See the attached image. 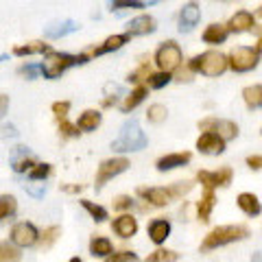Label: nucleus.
<instances>
[{
    "label": "nucleus",
    "instance_id": "f8f14e48",
    "mask_svg": "<svg viewBox=\"0 0 262 262\" xmlns=\"http://www.w3.org/2000/svg\"><path fill=\"white\" fill-rule=\"evenodd\" d=\"M225 140L219 134H212V131H203V134L196 138V149L203 155H221L225 151Z\"/></svg>",
    "mask_w": 262,
    "mask_h": 262
},
{
    "label": "nucleus",
    "instance_id": "20e7f679",
    "mask_svg": "<svg viewBox=\"0 0 262 262\" xmlns=\"http://www.w3.org/2000/svg\"><path fill=\"white\" fill-rule=\"evenodd\" d=\"M88 63V55L79 53V55H68V53H48L46 59L42 63V75L46 79H57L61 77L70 66H83Z\"/></svg>",
    "mask_w": 262,
    "mask_h": 262
},
{
    "label": "nucleus",
    "instance_id": "5fc2aeb1",
    "mask_svg": "<svg viewBox=\"0 0 262 262\" xmlns=\"http://www.w3.org/2000/svg\"><path fill=\"white\" fill-rule=\"evenodd\" d=\"M68 262H83V260H81V258H72V260H68Z\"/></svg>",
    "mask_w": 262,
    "mask_h": 262
},
{
    "label": "nucleus",
    "instance_id": "2eb2a0df",
    "mask_svg": "<svg viewBox=\"0 0 262 262\" xmlns=\"http://www.w3.org/2000/svg\"><path fill=\"white\" fill-rule=\"evenodd\" d=\"M236 206H238V210L249 219L262 214V201L258 199V194H253V192H241L236 196Z\"/></svg>",
    "mask_w": 262,
    "mask_h": 262
},
{
    "label": "nucleus",
    "instance_id": "cd10ccee",
    "mask_svg": "<svg viewBox=\"0 0 262 262\" xmlns=\"http://www.w3.org/2000/svg\"><path fill=\"white\" fill-rule=\"evenodd\" d=\"M112 251H114V247H112L110 238H103V236H94V238L90 241V253H92V256L110 258Z\"/></svg>",
    "mask_w": 262,
    "mask_h": 262
},
{
    "label": "nucleus",
    "instance_id": "39448f33",
    "mask_svg": "<svg viewBox=\"0 0 262 262\" xmlns=\"http://www.w3.org/2000/svg\"><path fill=\"white\" fill-rule=\"evenodd\" d=\"M260 55H262V51H258L256 46H236V48H232V51H229V55H227L229 70L243 75V72H249V70H253V68H258Z\"/></svg>",
    "mask_w": 262,
    "mask_h": 262
},
{
    "label": "nucleus",
    "instance_id": "9b49d317",
    "mask_svg": "<svg viewBox=\"0 0 262 262\" xmlns=\"http://www.w3.org/2000/svg\"><path fill=\"white\" fill-rule=\"evenodd\" d=\"M37 241H39V232L33 223L22 221V223L13 225V229H11V243L13 245H18V247H31V245H35Z\"/></svg>",
    "mask_w": 262,
    "mask_h": 262
},
{
    "label": "nucleus",
    "instance_id": "864d4df0",
    "mask_svg": "<svg viewBox=\"0 0 262 262\" xmlns=\"http://www.w3.org/2000/svg\"><path fill=\"white\" fill-rule=\"evenodd\" d=\"M256 48H258V51H262V35L258 37V42H256Z\"/></svg>",
    "mask_w": 262,
    "mask_h": 262
},
{
    "label": "nucleus",
    "instance_id": "0eeeda50",
    "mask_svg": "<svg viewBox=\"0 0 262 262\" xmlns=\"http://www.w3.org/2000/svg\"><path fill=\"white\" fill-rule=\"evenodd\" d=\"M234 173L229 166H221L216 170H199L196 173V182L203 186V190H214V188H227L232 184Z\"/></svg>",
    "mask_w": 262,
    "mask_h": 262
},
{
    "label": "nucleus",
    "instance_id": "f03ea898",
    "mask_svg": "<svg viewBox=\"0 0 262 262\" xmlns=\"http://www.w3.org/2000/svg\"><path fill=\"white\" fill-rule=\"evenodd\" d=\"M146 144H149V138H146V134L142 131L140 122H138L136 118H131L120 127L118 138L112 142V151H116V153L142 151Z\"/></svg>",
    "mask_w": 262,
    "mask_h": 262
},
{
    "label": "nucleus",
    "instance_id": "6e6552de",
    "mask_svg": "<svg viewBox=\"0 0 262 262\" xmlns=\"http://www.w3.org/2000/svg\"><path fill=\"white\" fill-rule=\"evenodd\" d=\"M199 129L203 131H212V134H219L225 142L238 138V125L234 120H227V118H214V116H208L199 120Z\"/></svg>",
    "mask_w": 262,
    "mask_h": 262
},
{
    "label": "nucleus",
    "instance_id": "37998d69",
    "mask_svg": "<svg viewBox=\"0 0 262 262\" xmlns=\"http://www.w3.org/2000/svg\"><path fill=\"white\" fill-rule=\"evenodd\" d=\"M59 134L63 138H75V136H79V127L70 125V122L63 118V120H59Z\"/></svg>",
    "mask_w": 262,
    "mask_h": 262
},
{
    "label": "nucleus",
    "instance_id": "473e14b6",
    "mask_svg": "<svg viewBox=\"0 0 262 262\" xmlns=\"http://www.w3.org/2000/svg\"><path fill=\"white\" fill-rule=\"evenodd\" d=\"M81 206L85 208V212L90 216H92L96 223H103L105 219H107V210H105L103 206H96V203H92V201H88V199H83L81 201Z\"/></svg>",
    "mask_w": 262,
    "mask_h": 262
},
{
    "label": "nucleus",
    "instance_id": "f3484780",
    "mask_svg": "<svg viewBox=\"0 0 262 262\" xmlns=\"http://www.w3.org/2000/svg\"><path fill=\"white\" fill-rule=\"evenodd\" d=\"M214 206H216V194H214V190H206V192L201 194V199L194 203L196 221H199V223H208Z\"/></svg>",
    "mask_w": 262,
    "mask_h": 262
},
{
    "label": "nucleus",
    "instance_id": "ddd939ff",
    "mask_svg": "<svg viewBox=\"0 0 262 262\" xmlns=\"http://www.w3.org/2000/svg\"><path fill=\"white\" fill-rule=\"evenodd\" d=\"M199 20H201V9L194 0H190V3H186L182 7V11H179V31L190 33L196 24H199Z\"/></svg>",
    "mask_w": 262,
    "mask_h": 262
},
{
    "label": "nucleus",
    "instance_id": "c9c22d12",
    "mask_svg": "<svg viewBox=\"0 0 262 262\" xmlns=\"http://www.w3.org/2000/svg\"><path fill=\"white\" fill-rule=\"evenodd\" d=\"M151 75H153V72H151V68H149V63H140L134 72H129L127 81H129V83H140V81H149Z\"/></svg>",
    "mask_w": 262,
    "mask_h": 262
},
{
    "label": "nucleus",
    "instance_id": "58836bf2",
    "mask_svg": "<svg viewBox=\"0 0 262 262\" xmlns=\"http://www.w3.org/2000/svg\"><path fill=\"white\" fill-rule=\"evenodd\" d=\"M53 173V166L51 164H35L33 166V170L29 173V177L33 179V182H44V179Z\"/></svg>",
    "mask_w": 262,
    "mask_h": 262
},
{
    "label": "nucleus",
    "instance_id": "a18cd8bd",
    "mask_svg": "<svg viewBox=\"0 0 262 262\" xmlns=\"http://www.w3.org/2000/svg\"><path fill=\"white\" fill-rule=\"evenodd\" d=\"M131 206H134V199L127 196V194H120V196L114 199V208H116V210H129Z\"/></svg>",
    "mask_w": 262,
    "mask_h": 262
},
{
    "label": "nucleus",
    "instance_id": "423d86ee",
    "mask_svg": "<svg viewBox=\"0 0 262 262\" xmlns=\"http://www.w3.org/2000/svg\"><path fill=\"white\" fill-rule=\"evenodd\" d=\"M155 66L160 68V72H173L182 66V48H179L177 42H173V39H168V42L160 44V48L155 51Z\"/></svg>",
    "mask_w": 262,
    "mask_h": 262
},
{
    "label": "nucleus",
    "instance_id": "603ef678",
    "mask_svg": "<svg viewBox=\"0 0 262 262\" xmlns=\"http://www.w3.org/2000/svg\"><path fill=\"white\" fill-rule=\"evenodd\" d=\"M251 262H262V251H258V253H256V256H253V258H251Z\"/></svg>",
    "mask_w": 262,
    "mask_h": 262
},
{
    "label": "nucleus",
    "instance_id": "412c9836",
    "mask_svg": "<svg viewBox=\"0 0 262 262\" xmlns=\"http://www.w3.org/2000/svg\"><path fill=\"white\" fill-rule=\"evenodd\" d=\"M112 229L120 238H131V236H136V232H138V221L131 214H122L112 223Z\"/></svg>",
    "mask_w": 262,
    "mask_h": 262
},
{
    "label": "nucleus",
    "instance_id": "2f4dec72",
    "mask_svg": "<svg viewBox=\"0 0 262 262\" xmlns=\"http://www.w3.org/2000/svg\"><path fill=\"white\" fill-rule=\"evenodd\" d=\"M22 253L18 247H13L9 243H0V262H20Z\"/></svg>",
    "mask_w": 262,
    "mask_h": 262
},
{
    "label": "nucleus",
    "instance_id": "1a4fd4ad",
    "mask_svg": "<svg viewBox=\"0 0 262 262\" xmlns=\"http://www.w3.org/2000/svg\"><path fill=\"white\" fill-rule=\"evenodd\" d=\"M129 168V160L127 158H112V160H105L101 162V166H98V173H96V190H101V188L114 179L116 175L125 173Z\"/></svg>",
    "mask_w": 262,
    "mask_h": 262
},
{
    "label": "nucleus",
    "instance_id": "f257e3e1",
    "mask_svg": "<svg viewBox=\"0 0 262 262\" xmlns=\"http://www.w3.org/2000/svg\"><path fill=\"white\" fill-rule=\"evenodd\" d=\"M249 227L243 223H234V225H219L214 229H210L206 234V238L201 243V251H212L219 247H225V245L232 243H241L249 238Z\"/></svg>",
    "mask_w": 262,
    "mask_h": 262
},
{
    "label": "nucleus",
    "instance_id": "a878e982",
    "mask_svg": "<svg viewBox=\"0 0 262 262\" xmlns=\"http://www.w3.org/2000/svg\"><path fill=\"white\" fill-rule=\"evenodd\" d=\"M101 120H103L101 112H96V110H85V112L79 116L77 127H79L81 131H94L98 125H101Z\"/></svg>",
    "mask_w": 262,
    "mask_h": 262
},
{
    "label": "nucleus",
    "instance_id": "6e6d98bb",
    "mask_svg": "<svg viewBox=\"0 0 262 262\" xmlns=\"http://www.w3.org/2000/svg\"><path fill=\"white\" fill-rule=\"evenodd\" d=\"M5 59H7V57H5V55H0V61H5Z\"/></svg>",
    "mask_w": 262,
    "mask_h": 262
},
{
    "label": "nucleus",
    "instance_id": "3c124183",
    "mask_svg": "<svg viewBox=\"0 0 262 262\" xmlns=\"http://www.w3.org/2000/svg\"><path fill=\"white\" fill-rule=\"evenodd\" d=\"M61 190L63 192H81V190H83V186H68V184H61Z\"/></svg>",
    "mask_w": 262,
    "mask_h": 262
},
{
    "label": "nucleus",
    "instance_id": "ea45409f",
    "mask_svg": "<svg viewBox=\"0 0 262 262\" xmlns=\"http://www.w3.org/2000/svg\"><path fill=\"white\" fill-rule=\"evenodd\" d=\"M105 262H140V260H138L134 251H118V253H112Z\"/></svg>",
    "mask_w": 262,
    "mask_h": 262
},
{
    "label": "nucleus",
    "instance_id": "9d476101",
    "mask_svg": "<svg viewBox=\"0 0 262 262\" xmlns=\"http://www.w3.org/2000/svg\"><path fill=\"white\" fill-rule=\"evenodd\" d=\"M138 194L142 196V199L149 203L153 208H166L170 201L175 199L173 190L168 188H162V186H153V188H138Z\"/></svg>",
    "mask_w": 262,
    "mask_h": 262
},
{
    "label": "nucleus",
    "instance_id": "aec40b11",
    "mask_svg": "<svg viewBox=\"0 0 262 262\" xmlns=\"http://www.w3.org/2000/svg\"><path fill=\"white\" fill-rule=\"evenodd\" d=\"M227 35H229L227 24L212 22L210 27H206V31H203L201 39H203V42H206V44H210V46H219V44H223V42H225Z\"/></svg>",
    "mask_w": 262,
    "mask_h": 262
},
{
    "label": "nucleus",
    "instance_id": "de8ad7c7",
    "mask_svg": "<svg viewBox=\"0 0 262 262\" xmlns=\"http://www.w3.org/2000/svg\"><path fill=\"white\" fill-rule=\"evenodd\" d=\"M39 72H42V66H31L29 63V66H22L20 68V75H24L27 79H35Z\"/></svg>",
    "mask_w": 262,
    "mask_h": 262
},
{
    "label": "nucleus",
    "instance_id": "e433bc0d",
    "mask_svg": "<svg viewBox=\"0 0 262 262\" xmlns=\"http://www.w3.org/2000/svg\"><path fill=\"white\" fill-rule=\"evenodd\" d=\"M170 81H173V75H170V72H153L146 83H149V88H153V90H162L164 85H168Z\"/></svg>",
    "mask_w": 262,
    "mask_h": 262
},
{
    "label": "nucleus",
    "instance_id": "bb28decb",
    "mask_svg": "<svg viewBox=\"0 0 262 262\" xmlns=\"http://www.w3.org/2000/svg\"><path fill=\"white\" fill-rule=\"evenodd\" d=\"M144 96H146V85H138V88L134 90V92L125 96V101L120 103V110L125 112V114L134 112V110L138 107V105H140V103L144 101Z\"/></svg>",
    "mask_w": 262,
    "mask_h": 262
},
{
    "label": "nucleus",
    "instance_id": "72a5a7b5",
    "mask_svg": "<svg viewBox=\"0 0 262 262\" xmlns=\"http://www.w3.org/2000/svg\"><path fill=\"white\" fill-rule=\"evenodd\" d=\"M15 208H18V203H15V196L13 194H0V221L11 216Z\"/></svg>",
    "mask_w": 262,
    "mask_h": 262
},
{
    "label": "nucleus",
    "instance_id": "393cba45",
    "mask_svg": "<svg viewBox=\"0 0 262 262\" xmlns=\"http://www.w3.org/2000/svg\"><path fill=\"white\" fill-rule=\"evenodd\" d=\"M243 101L249 110H262V83H253L243 90Z\"/></svg>",
    "mask_w": 262,
    "mask_h": 262
},
{
    "label": "nucleus",
    "instance_id": "79ce46f5",
    "mask_svg": "<svg viewBox=\"0 0 262 262\" xmlns=\"http://www.w3.org/2000/svg\"><path fill=\"white\" fill-rule=\"evenodd\" d=\"M192 182H177V184H173L170 186V190H173V194H175V199H182L184 194H188L192 190Z\"/></svg>",
    "mask_w": 262,
    "mask_h": 262
},
{
    "label": "nucleus",
    "instance_id": "dca6fc26",
    "mask_svg": "<svg viewBox=\"0 0 262 262\" xmlns=\"http://www.w3.org/2000/svg\"><path fill=\"white\" fill-rule=\"evenodd\" d=\"M229 33H247L256 29V15L251 11H236L227 22Z\"/></svg>",
    "mask_w": 262,
    "mask_h": 262
},
{
    "label": "nucleus",
    "instance_id": "09e8293b",
    "mask_svg": "<svg viewBox=\"0 0 262 262\" xmlns=\"http://www.w3.org/2000/svg\"><path fill=\"white\" fill-rule=\"evenodd\" d=\"M18 136V129L13 125H0V140H7V138H15Z\"/></svg>",
    "mask_w": 262,
    "mask_h": 262
},
{
    "label": "nucleus",
    "instance_id": "4be33fe9",
    "mask_svg": "<svg viewBox=\"0 0 262 262\" xmlns=\"http://www.w3.org/2000/svg\"><path fill=\"white\" fill-rule=\"evenodd\" d=\"M35 160L31 158V153L27 151V146H15V155L11 158V166L15 173H31L35 166Z\"/></svg>",
    "mask_w": 262,
    "mask_h": 262
},
{
    "label": "nucleus",
    "instance_id": "4468645a",
    "mask_svg": "<svg viewBox=\"0 0 262 262\" xmlns=\"http://www.w3.org/2000/svg\"><path fill=\"white\" fill-rule=\"evenodd\" d=\"M192 160V153L190 151H179V153H166L155 162V168L160 173H166V170H175V168H182L186 166L188 162Z\"/></svg>",
    "mask_w": 262,
    "mask_h": 262
},
{
    "label": "nucleus",
    "instance_id": "7c9ffc66",
    "mask_svg": "<svg viewBox=\"0 0 262 262\" xmlns=\"http://www.w3.org/2000/svg\"><path fill=\"white\" fill-rule=\"evenodd\" d=\"M166 116H168V110L164 107L162 103H153V105H149V110H146V118H149V122H153V125L164 122Z\"/></svg>",
    "mask_w": 262,
    "mask_h": 262
},
{
    "label": "nucleus",
    "instance_id": "c85d7f7f",
    "mask_svg": "<svg viewBox=\"0 0 262 262\" xmlns=\"http://www.w3.org/2000/svg\"><path fill=\"white\" fill-rule=\"evenodd\" d=\"M39 53H51V51H48V44H44V42H29V44H24V46H15L13 48V55H18V57L39 55Z\"/></svg>",
    "mask_w": 262,
    "mask_h": 262
},
{
    "label": "nucleus",
    "instance_id": "c03bdc74",
    "mask_svg": "<svg viewBox=\"0 0 262 262\" xmlns=\"http://www.w3.org/2000/svg\"><path fill=\"white\" fill-rule=\"evenodd\" d=\"M24 190L31 192L33 196H42L44 190H46V186H44V184H39V182H33V179H31L29 184H24Z\"/></svg>",
    "mask_w": 262,
    "mask_h": 262
},
{
    "label": "nucleus",
    "instance_id": "7ed1b4c3",
    "mask_svg": "<svg viewBox=\"0 0 262 262\" xmlns=\"http://www.w3.org/2000/svg\"><path fill=\"white\" fill-rule=\"evenodd\" d=\"M188 68L203 77H221L229 68V61H227V55H223V53L206 51L201 55H194L192 59L188 61Z\"/></svg>",
    "mask_w": 262,
    "mask_h": 262
},
{
    "label": "nucleus",
    "instance_id": "4d7b16f0",
    "mask_svg": "<svg viewBox=\"0 0 262 262\" xmlns=\"http://www.w3.org/2000/svg\"><path fill=\"white\" fill-rule=\"evenodd\" d=\"M258 13H260V15H262V7H260V11H258Z\"/></svg>",
    "mask_w": 262,
    "mask_h": 262
},
{
    "label": "nucleus",
    "instance_id": "c756f323",
    "mask_svg": "<svg viewBox=\"0 0 262 262\" xmlns=\"http://www.w3.org/2000/svg\"><path fill=\"white\" fill-rule=\"evenodd\" d=\"M179 260V253L177 251H173V249H155L153 253H149L146 256V260L144 262H177Z\"/></svg>",
    "mask_w": 262,
    "mask_h": 262
},
{
    "label": "nucleus",
    "instance_id": "6ab92c4d",
    "mask_svg": "<svg viewBox=\"0 0 262 262\" xmlns=\"http://www.w3.org/2000/svg\"><path fill=\"white\" fill-rule=\"evenodd\" d=\"M146 234H149L151 243H155V245L166 243V238L170 236V221H166V219H153L149 223V227H146Z\"/></svg>",
    "mask_w": 262,
    "mask_h": 262
},
{
    "label": "nucleus",
    "instance_id": "49530a36",
    "mask_svg": "<svg viewBox=\"0 0 262 262\" xmlns=\"http://www.w3.org/2000/svg\"><path fill=\"white\" fill-rule=\"evenodd\" d=\"M245 164L251 168V170H262V153H253V155H247Z\"/></svg>",
    "mask_w": 262,
    "mask_h": 262
},
{
    "label": "nucleus",
    "instance_id": "b1692460",
    "mask_svg": "<svg viewBox=\"0 0 262 262\" xmlns=\"http://www.w3.org/2000/svg\"><path fill=\"white\" fill-rule=\"evenodd\" d=\"M129 42V35L127 33H116V35H110L101 46H94L92 48V55H105V53H112V51H118Z\"/></svg>",
    "mask_w": 262,
    "mask_h": 262
},
{
    "label": "nucleus",
    "instance_id": "8fccbe9b",
    "mask_svg": "<svg viewBox=\"0 0 262 262\" xmlns=\"http://www.w3.org/2000/svg\"><path fill=\"white\" fill-rule=\"evenodd\" d=\"M7 110H9V96L0 92V118H3L5 114H7Z\"/></svg>",
    "mask_w": 262,
    "mask_h": 262
},
{
    "label": "nucleus",
    "instance_id": "5701e85b",
    "mask_svg": "<svg viewBox=\"0 0 262 262\" xmlns=\"http://www.w3.org/2000/svg\"><path fill=\"white\" fill-rule=\"evenodd\" d=\"M75 31H79V22L61 20V22H55V24H51V27H46L44 35L48 39H59V37H66V35H70V33H75Z\"/></svg>",
    "mask_w": 262,
    "mask_h": 262
},
{
    "label": "nucleus",
    "instance_id": "a211bd4d",
    "mask_svg": "<svg viewBox=\"0 0 262 262\" xmlns=\"http://www.w3.org/2000/svg\"><path fill=\"white\" fill-rule=\"evenodd\" d=\"M155 29V18L153 15H138V18H134L129 24H127V35L129 37H136V35H149V33H153Z\"/></svg>",
    "mask_w": 262,
    "mask_h": 262
},
{
    "label": "nucleus",
    "instance_id": "a19ab883",
    "mask_svg": "<svg viewBox=\"0 0 262 262\" xmlns=\"http://www.w3.org/2000/svg\"><path fill=\"white\" fill-rule=\"evenodd\" d=\"M68 112H70V101H55L53 103V114L57 120H63L68 116Z\"/></svg>",
    "mask_w": 262,
    "mask_h": 262
},
{
    "label": "nucleus",
    "instance_id": "f704fd0d",
    "mask_svg": "<svg viewBox=\"0 0 262 262\" xmlns=\"http://www.w3.org/2000/svg\"><path fill=\"white\" fill-rule=\"evenodd\" d=\"M59 234H61V229L57 227V225L46 227V229H44V234L39 236V245H42V249H48L51 245H55V241L59 238Z\"/></svg>",
    "mask_w": 262,
    "mask_h": 262
},
{
    "label": "nucleus",
    "instance_id": "4c0bfd02",
    "mask_svg": "<svg viewBox=\"0 0 262 262\" xmlns=\"http://www.w3.org/2000/svg\"><path fill=\"white\" fill-rule=\"evenodd\" d=\"M110 5H112V9H144L146 3L144 0H110Z\"/></svg>",
    "mask_w": 262,
    "mask_h": 262
}]
</instances>
